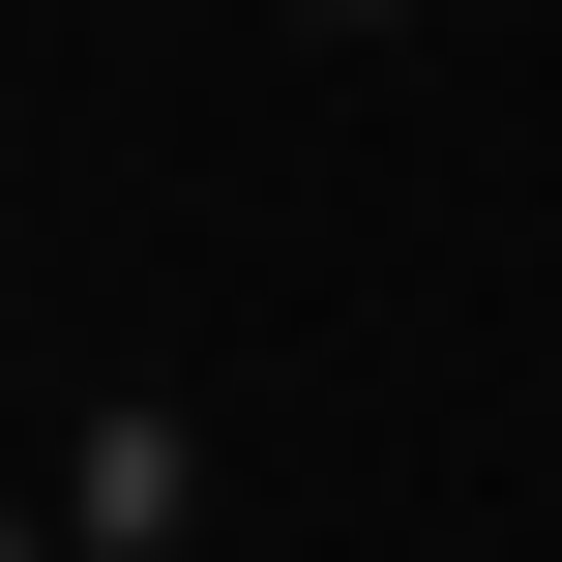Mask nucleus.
Returning a JSON list of instances; mask_svg holds the SVG:
<instances>
[{"mask_svg":"<svg viewBox=\"0 0 562 562\" xmlns=\"http://www.w3.org/2000/svg\"><path fill=\"white\" fill-rule=\"evenodd\" d=\"M296 30H385V0H296Z\"/></svg>","mask_w":562,"mask_h":562,"instance_id":"f257e3e1","label":"nucleus"}]
</instances>
